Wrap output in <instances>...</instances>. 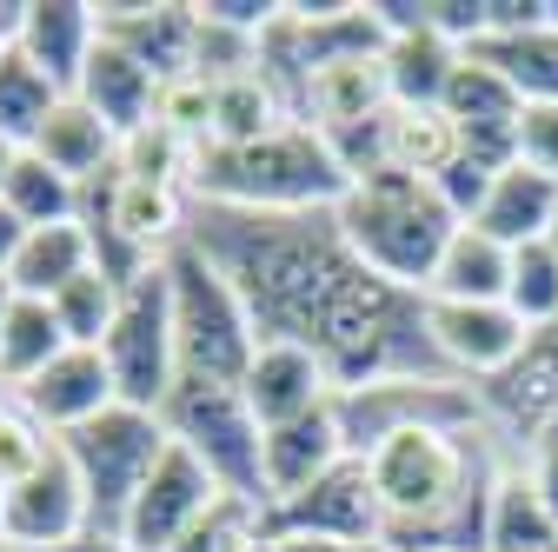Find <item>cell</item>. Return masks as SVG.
<instances>
[{"label": "cell", "mask_w": 558, "mask_h": 552, "mask_svg": "<svg viewBox=\"0 0 558 552\" xmlns=\"http://www.w3.org/2000/svg\"><path fill=\"white\" fill-rule=\"evenodd\" d=\"M519 160L558 180V107H525L519 113Z\"/></svg>", "instance_id": "e575fe53"}, {"label": "cell", "mask_w": 558, "mask_h": 552, "mask_svg": "<svg viewBox=\"0 0 558 552\" xmlns=\"http://www.w3.org/2000/svg\"><path fill=\"white\" fill-rule=\"evenodd\" d=\"M160 74H147L133 53H120L113 40H94V53H87V67H81V100L120 133V141H133L140 127H154V107H160Z\"/></svg>", "instance_id": "ffe728a7"}, {"label": "cell", "mask_w": 558, "mask_h": 552, "mask_svg": "<svg viewBox=\"0 0 558 552\" xmlns=\"http://www.w3.org/2000/svg\"><path fill=\"white\" fill-rule=\"evenodd\" d=\"M0 500H8V493H0Z\"/></svg>", "instance_id": "7bdbcfd3"}, {"label": "cell", "mask_w": 558, "mask_h": 552, "mask_svg": "<svg viewBox=\"0 0 558 552\" xmlns=\"http://www.w3.org/2000/svg\"><path fill=\"white\" fill-rule=\"evenodd\" d=\"M167 440H173L167 420L160 412H140V406H107L94 427L60 440L66 459H74V472H81V493H87V532L120 539L140 487H147V472L167 453Z\"/></svg>", "instance_id": "8992f818"}, {"label": "cell", "mask_w": 558, "mask_h": 552, "mask_svg": "<svg viewBox=\"0 0 558 552\" xmlns=\"http://www.w3.org/2000/svg\"><path fill=\"white\" fill-rule=\"evenodd\" d=\"M512 459H519V472L532 479V493L551 506V519H558V420L551 427H538V433H525L519 446H512Z\"/></svg>", "instance_id": "836d02e7"}, {"label": "cell", "mask_w": 558, "mask_h": 552, "mask_svg": "<svg viewBox=\"0 0 558 552\" xmlns=\"http://www.w3.org/2000/svg\"><path fill=\"white\" fill-rule=\"evenodd\" d=\"M266 552H386V545H345V539H293V532H266Z\"/></svg>", "instance_id": "d590c367"}, {"label": "cell", "mask_w": 558, "mask_h": 552, "mask_svg": "<svg viewBox=\"0 0 558 552\" xmlns=\"http://www.w3.org/2000/svg\"><path fill=\"white\" fill-rule=\"evenodd\" d=\"M160 420L180 446H193L206 459V472L220 479L233 500L266 506V466H259V420L240 386H214V380H180L160 406Z\"/></svg>", "instance_id": "52a82bcc"}, {"label": "cell", "mask_w": 558, "mask_h": 552, "mask_svg": "<svg viewBox=\"0 0 558 552\" xmlns=\"http://www.w3.org/2000/svg\"><path fill=\"white\" fill-rule=\"evenodd\" d=\"M506 307L525 320V333H538V326L558 320V247H551V240L512 247V287H506Z\"/></svg>", "instance_id": "4dcf8cb0"}, {"label": "cell", "mask_w": 558, "mask_h": 552, "mask_svg": "<svg viewBox=\"0 0 558 552\" xmlns=\"http://www.w3.org/2000/svg\"><path fill=\"white\" fill-rule=\"evenodd\" d=\"M94 21H100V40L133 53L147 74H160V81L193 74V47H199L193 8H173V0H160V8H94Z\"/></svg>", "instance_id": "ac0fdd59"}, {"label": "cell", "mask_w": 558, "mask_h": 552, "mask_svg": "<svg viewBox=\"0 0 558 552\" xmlns=\"http://www.w3.org/2000/svg\"><path fill=\"white\" fill-rule=\"evenodd\" d=\"M545 240H551V247H558V220H551V233H545Z\"/></svg>", "instance_id": "b9f144b4"}, {"label": "cell", "mask_w": 558, "mask_h": 552, "mask_svg": "<svg viewBox=\"0 0 558 552\" xmlns=\"http://www.w3.org/2000/svg\"><path fill=\"white\" fill-rule=\"evenodd\" d=\"M345 459V433H339V406L300 412L287 427H266L259 433V466H266V506L306 493L319 472H332Z\"/></svg>", "instance_id": "e0dca14e"}, {"label": "cell", "mask_w": 558, "mask_h": 552, "mask_svg": "<svg viewBox=\"0 0 558 552\" xmlns=\"http://www.w3.org/2000/svg\"><path fill=\"white\" fill-rule=\"evenodd\" d=\"M0 552H21V545H14V539H0Z\"/></svg>", "instance_id": "60d3db41"}, {"label": "cell", "mask_w": 558, "mask_h": 552, "mask_svg": "<svg viewBox=\"0 0 558 552\" xmlns=\"http://www.w3.org/2000/svg\"><path fill=\"white\" fill-rule=\"evenodd\" d=\"M0 393H8V386H0Z\"/></svg>", "instance_id": "ee69618b"}, {"label": "cell", "mask_w": 558, "mask_h": 552, "mask_svg": "<svg viewBox=\"0 0 558 552\" xmlns=\"http://www.w3.org/2000/svg\"><path fill=\"white\" fill-rule=\"evenodd\" d=\"M512 440L493 420H418L386 433L366 459L373 493L386 513V552H485V506Z\"/></svg>", "instance_id": "7a4b0ae2"}, {"label": "cell", "mask_w": 558, "mask_h": 552, "mask_svg": "<svg viewBox=\"0 0 558 552\" xmlns=\"http://www.w3.org/2000/svg\"><path fill=\"white\" fill-rule=\"evenodd\" d=\"M512 287V247H499L493 233H478V227H459L433 266V280L418 300H465V307H493L506 300Z\"/></svg>", "instance_id": "603a6c76"}, {"label": "cell", "mask_w": 558, "mask_h": 552, "mask_svg": "<svg viewBox=\"0 0 558 552\" xmlns=\"http://www.w3.org/2000/svg\"><path fill=\"white\" fill-rule=\"evenodd\" d=\"M525 107H558V8L545 0H485V34L465 47Z\"/></svg>", "instance_id": "9c48e42d"}, {"label": "cell", "mask_w": 558, "mask_h": 552, "mask_svg": "<svg viewBox=\"0 0 558 552\" xmlns=\"http://www.w3.org/2000/svg\"><path fill=\"white\" fill-rule=\"evenodd\" d=\"M47 552H133L126 539H100V532H81V539H66V545H47Z\"/></svg>", "instance_id": "74e56055"}, {"label": "cell", "mask_w": 558, "mask_h": 552, "mask_svg": "<svg viewBox=\"0 0 558 552\" xmlns=\"http://www.w3.org/2000/svg\"><path fill=\"white\" fill-rule=\"evenodd\" d=\"M332 220H339L345 247H353L379 280H392L405 293H426L446 240L459 233V214L439 200V187L412 180V173H392V167H379V173L345 187V200L332 206Z\"/></svg>", "instance_id": "277c9868"}, {"label": "cell", "mask_w": 558, "mask_h": 552, "mask_svg": "<svg viewBox=\"0 0 558 552\" xmlns=\"http://www.w3.org/2000/svg\"><path fill=\"white\" fill-rule=\"evenodd\" d=\"M120 280L113 273H100V266H87L81 280H66L47 307H53V320H60V333H66V347H107V333H113V320H120Z\"/></svg>", "instance_id": "f546056e"}, {"label": "cell", "mask_w": 558, "mask_h": 552, "mask_svg": "<svg viewBox=\"0 0 558 552\" xmlns=\"http://www.w3.org/2000/svg\"><path fill=\"white\" fill-rule=\"evenodd\" d=\"M485 552H558V519L551 506L532 493V479L519 472V459L506 453L493 506H485Z\"/></svg>", "instance_id": "484cf974"}, {"label": "cell", "mask_w": 558, "mask_h": 552, "mask_svg": "<svg viewBox=\"0 0 558 552\" xmlns=\"http://www.w3.org/2000/svg\"><path fill=\"white\" fill-rule=\"evenodd\" d=\"M120 133L81 100V94H60V107L47 113V127H40V141H34V154L53 167V173H66L74 187H87V180H100L113 160H120Z\"/></svg>", "instance_id": "7402d4cb"}, {"label": "cell", "mask_w": 558, "mask_h": 552, "mask_svg": "<svg viewBox=\"0 0 558 552\" xmlns=\"http://www.w3.org/2000/svg\"><path fill=\"white\" fill-rule=\"evenodd\" d=\"M220 493H227V487L206 472V459H199L193 446L167 440V453H160V466L147 472V487H140V500H133L120 539H126L133 552H173L206 513L220 506Z\"/></svg>", "instance_id": "30bf717a"}, {"label": "cell", "mask_w": 558, "mask_h": 552, "mask_svg": "<svg viewBox=\"0 0 558 552\" xmlns=\"http://www.w3.org/2000/svg\"><path fill=\"white\" fill-rule=\"evenodd\" d=\"M345 187L353 180L339 154L306 120L272 127L253 147H199L193 160V200L240 206V214H332Z\"/></svg>", "instance_id": "3957f363"}, {"label": "cell", "mask_w": 558, "mask_h": 552, "mask_svg": "<svg viewBox=\"0 0 558 552\" xmlns=\"http://www.w3.org/2000/svg\"><path fill=\"white\" fill-rule=\"evenodd\" d=\"M186 240L227 273L253 333L306 347L339 393L379 380H452L433 353L426 300L379 280L332 214H240L193 200Z\"/></svg>", "instance_id": "6da1fadb"}, {"label": "cell", "mask_w": 558, "mask_h": 552, "mask_svg": "<svg viewBox=\"0 0 558 552\" xmlns=\"http://www.w3.org/2000/svg\"><path fill=\"white\" fill-rule=\"evenodd\" d=\"M14 154H21V147H8V141H0V180H8V167H14Z\"/></svg>", "instance_id": "f35d334b"}, {"label": "cell", "mask_w": 558, "mask_h": 552, "mask_svg": "<svg viewBox=\"0 0 558 552\" xmlns=\"http://www.w3.org/2000/svg\"><path fill=\"white\" fill-rule=\"evenodd\" d=\"M551 220H558V180L525 167V160H512L506 173H493V193H485V206L465 227L493 233L499 247H525V240H545Z\"/></svg>", "instance_id": "44dd1931"}, {"label": "cell", "mask_w": 558, "mask_h": 552, "mask_svg": "<svg viewBox=\"0 0 558 552\" xmlns=\"http://www.w3.org/2000/svg\"><path fill=\"white\" fill-rule=\"evenodd\" d=\"M167 287H173V339H180V380H214V386H240L259 333L240 307V293L227 287V273L206 260L193 240H180L167 253Z\"/></svg>", "instance_id": "5b68a950"}, {"label": "cell", "mask_w": 558, "mask_h": 552, "mask_svg": "<svg viewBox=\"0 0 558 552\" xmlns=\"http://www.w3.org/2000/svg\"><path fill=\"white\" fill-rule=\"evenodd\" d=\"M120 406L160 412L167 393L180 386V339H173V287H167V260L147 266L140 280L120 293V320L100 347Z\"/></svg>", "instance_id": "ba28073f"}, {"label": "cell", "mask_w": 558, "mask_h": 552, "mask_svg": "<svg viewBox=\"0 0 558 552\" xmlns=\"http://www.w3.org/2000/svg\"><path fill=\"white\" fill-rule=\"evenodd\" d=\"M21 240H27V227H21V220L8 214V200H0V280H8V266H14Z\"/></svg>", "instance_id": "8d00e7d4"}, {"label": "cell", "mask_w": 558, "mask_h": 552, "mask_svg": "<svg viewBox=\"0 0 558 552\" xmlns=\"http://www.w3.org/2000/svg\"><path fill=\"white\" fill-rule=\"evenodd\" d=\"M0 200H8V214H14L27 233H34V227H60V220H81V187L66 180V173H53L34 147L14 154L8 180H0Z\"/></svg>", "instance_id": "83f0119b"}, {"label": "cell", "mask_w": 558, "mask_h": 552, "mask_svg": "<svg viewBox=\"0 0 558 552\" xmlns=\"http://www.w3.org/2000/svg\"><path fill=\"white\" fill-rule=\"evenodd\" d=\"M478 406H485V420H493V433L512 440V446L558 420V320L525 339V353L493 386H478Z\"/></svg>", "instance_id": "5bb4252c"}, {"label": "cell", "mask_w": 558, "mask_h": 552, "mask_svg": "<svg viewBox=\"0 0 558 552\" xmlns=\"http://www.w3.org/2000/svg\"><path fill=\"white\" fill-rule=\"evenodd\" d=\"M266 532H293V539H345V545H379L386 513L373 493V472L360 453H345L332 472H319L306 493L266 506Z\"/></svg>", "instance_id": "8fae6325"}, {"label": "cell", "mask_w": 558, "mask_h": 552, "mask_svg": "<svg viewBox=\"0 0 558 552\" xmlns=\"http://www.w3.org/2000/svg\"><path fill=\"white\" fill-rule=\"evenodd\" d=\"M240 393H246V406H253L259 433H266V427H287V420H300V412H319V406L339 399L332 373H326L306 347H287V339H259V353H253Z\"/></svg>", "instance_id": "2e32d148"}, {"label": "cell", "mask_w": 558, "mask_h": 552, "mask_svg": "<svg viewBox=\"0 0 558 552\" xmlns=\"http://www.w3.org/2000/svg\"><path fill=\"white\" fill-rule=\"evenodd\" d=\"M14 399L34 412V420H40L53 440L94 427L107 406H120V393H113V373H107L100 347H66V353H60L40 380H27Z\"/></svg>", "instance_id": "9a60e30c"}, {"label": "cell", "mask_w": 558, "mask_h": 552, "mask_svg": "<svg viewBox=\"0 0 558 552\" xmlns=\"http://www.w3.org/2000/svg\"><path fill=\"white\" fill-rule=\"evenodd\" d=\"M53 107H60V87L40 74V67L21 47L0 53V141H8V147H34Z\"/></svg>", "instance_id": "f1b7e54d"}, {"label": "cell", "mask_w": 558, "mask_h": 552, "mask_svg": "<svg viewBox=\"0 0 558 552\" xmlns=\"http://www.w3.org/2000/svg\"><path fill=\"white\" fill-rule=\"evenodd\" d=\"M53 446H60V440L34 420V412H27L14 393H0V493H8L14 479H27Z\"/></svg>", "instance_id": "d6a6232c"}, {"label": "cell", "mask_w": 558, "mask_h": 552, "mask_svg": "<svg viewBox=\"0 0 558 552\" xmlns=\"http://www.w3.org/2000/svg\"><path fill=\"white\" fill-rule=\"evenodd\" d=\"M173 552H266V506L220 493V506L206 513Z\"/></svg>", "instance_id": "1f68e13d"}, {"label": "cell", "mask_w": 558, "mask_h": 552, "mask_svg": "<svg viewBox=\"0 0 558 552\" xmlns=\"http://www.w3.org/2000/svg\"><path fill=\"white\" fill-rule=\"evenodd\" d=\"M60 353H66V333H60L53 307H47V300L14 293L8 320H0V386L21 393V386H27V380H40Z\"/></svg>", "instance_id": "4316f807"}, {"label": "cell", "mask_w": 558, "mask_h": 552, "mask_svg": "<svg viewBox=\"0 0 558 552\" xmlns=\"http://www.w3.org/2000/svg\"><path fill=\"white\" fill-rule=\"evenodd\" d=\"M94 266V233L81 220H60V227H34L8 266V287L27 293V300H53L66 280H81Z\"/></svg>", "instance_id": "d4e9b609"}, {"label": "cell", "mask_w": 558, "mask_h": 552, "mask_svg": "<svg viewBox=\"0 0 558 552\" xmlns=\"http://www.w3.org/2000/svg\"><path fill=\"white\" fill-rule=\"evenodd\" d=\"M87 532V493L81 472L66 459V446H53L27 479H14L8 500H0V539H14L21 552H47Z\"/></svg>", "instance_id": "4fadbf2b"}, {"label": "cell", "mask_w": 558, "mask_h": 552, "mask_svg": "<svg viewBox=\"0 0 558 552\" xmlns=\"http://www.w3.org/2000/svg\"><path fill=\"white\" fill-rule=\"evenodd\" d=\"M94 40H100V21H94V8H81V0H34V8H21L14 47L40 67L60 94L81 87V67H87Z\"/></svg>", "instance_id": "d6986e66"}, {"label": "cell", "mask_w": 558, "mask_h": 552, "mask_svg": "<svg viewBox=\"0 0 558 552\" xmlns=\"http://www.w3.org/2000/svg\"><path fill=\"white\" fill-rule=\"evenodd\" d=\"M426 333H433V353L452 380L465 386H493L519 353H525V320L493 300V307H465V300H426Z\"/></svg>", "instance_id": "7c38bea8"}, {"label": "cell", "mask_w": 558, "mask_h": 552, "mask_svg": "<svg viewBox=\"0 0 558 552\" xmlns=\"http://www.w3.org/2000/svg\"><path fill=\"white\" fill-rule=\"evenodd\" d=\"M293 107L279 100V87L259 74V67H246V74H227L214 81V113H206V147H253L266 141L272 127H287Z\"/></svg>", "instance_id": "cb8c5ba5"}, {"label": "cell", "mask_w": 558, "mask_h": 552, "mask_svg": "<svg viewBox=\"0 0 558 552\" xmlns=\"http://www.w3.org/2000/svg\"><path fill=\"white\" fill-rule=\"evenodd\" d=\"M8 307H14V287H8V280H0V320H8Z\"/></svg>", "instance_id": "ab89813d"}]
</instances>
